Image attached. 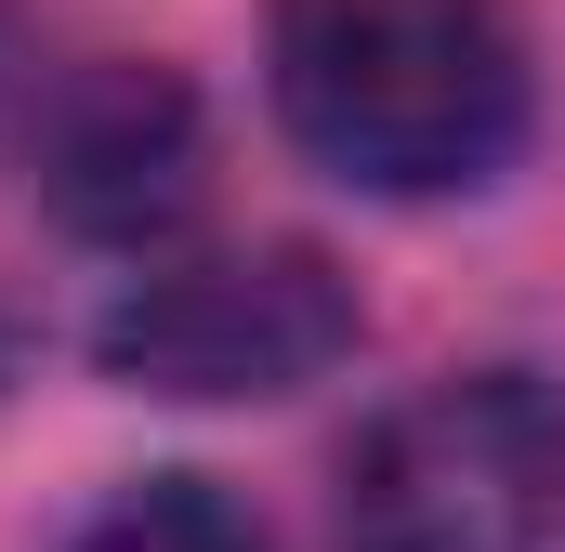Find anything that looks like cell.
Here are the masks:
<instances>
[{
	"instance_id": "6da1fadb",
	"label": "cell",
	"mask_w": 565,
	"mask_h": 552,
	"mask_svg": "<svg viewBox=\"0 0 565 552\" xmlns=\"http://www.w3.org/2000/svg\"><path fill=\"white\" fill-rule=\"evenodd\" d=\"M264 93L277 132L355 198H473L540 119L513 0H277Z\"/></svg>"
},
{
	"instance_id": "7a4b0ae2",
	"label": "cell",
	"mask_w": 565,
	"mask_h": 552,
	"mask_svg": "<svg viewBox=\"0 0 565 552\" xmlns=\"http://www.w3.org/2000/svg\"><path fill=\"white\" fill-rule=\"evenodd\" d=\"M342 552H553L565 395L540 369H447L342 447Z\"/></svg>"
},
{
	"instance_id": "3957f363",
	"label": "cell",
	"mask_w": 565,
	"mask_h": 552,
	"mask_svg": "<svg viewBox=\"0 0 565 552\" xmlns=\"http://www.w3.org/2000/svg\"><path fill=\"white\" fill-rule=\"evenodd\" d=\"M355 276L302 237H250V251H184L145 264L106 316H93V369L171 395V408H237V395H302L355 355Z\"/></svg>"
},
{
	"instance_id": "277c9868",
	"label": "cell",
	"mask_w": 565,
	"mask_h": 552,
	"mask_svg": "<svg viewBox=\"0 0 565 552\" xmlns=\"http://www.w3.org/2000/svg\"><path fill=\"white\" fill-rule=\"evenodd\" d=\"M40 198L79 224V237H171L198 211V93L171 66H66L53 106H40Z\"/></svg>"
},
{
	"instance_id": "5b68a950",
	"label": "cell",
	"mask_w": 565,
	"mask_h": 552,
	"mask_svg": "<svg viewBox=\"0 0 565 552\" xmlns=\"http://www.w3.org/2000/svg\"><path fill=\"white\" fill-rule=\"evenodd\" d=\"M66 552H277V540H264L211 474H145V487H119Z\"/></svg>"
}]
</instances>
